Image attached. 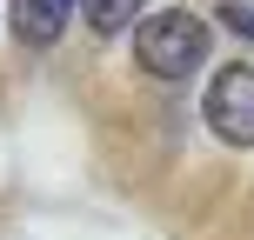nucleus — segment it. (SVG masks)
<instances>
[{
  "mask_svg": "<svg viewBox=\"0 0 254 240\" xmlns=\"http://www.w3.org/2000/svg\"><path fill=\"white\" fill-rule=\"evenodd\" d=\"M207 20L201 13H188V7H167V13H147V20L134 27V60H140V74H154V80H188L194 67L207 60Z\"/></svg>",
  "mask_w": 254,
  "mask_h": 240,
  "instance_id": "1",
  "label": "nucleus"
},
{
  "mask_svg": "<svg viewBox=\"0 0 254 240\" xmlns=\"http://www.w3.org/2000/svg\"><path fill=\"white\" fill-rule=\"evenodd\" d=\"M201 114L214 127V140L228 147H254V60H228L201 94Z\"/></svg>",
  "mask_w": 254,
  "mask_h": 240,
  "instance_id": "2",
  "label": "nucleus"
},
{
  "mask_svg": "<svg viewBox=\"0 0 254 240\" xmlns=\"http://www.w3.org/2000/svg\"><path fill=\"white\" fill-rule=\"evenodd\" d=\"M80 0H7V20H13V40H27V47H54V40L67 34V20H74Z\"/></svg>",
  "mask_w": 254,
  "mask_h": 240,
  "instance_id": "3",
  "label": "nucleus"
},
{
  "mask_svg": "<svg viewBox=\"0 0 254 240\" xmlns=\"http://www.w3.org/2000/svg\"><path fill=\"white\" fill-rule=\"evenodd\" d=\"M140 7H147V0H80V13H87L94 34H127V27H140Z\"/></svg>",
  "mask_w": 254,
  "mask_h": 240,
  "instance_id": "4",
  "label": "nucleus"
},
{
  "mask_svg": "<svg viewBox=\"0 0 254 240\" xmlns=\"http://www.w3.org/2000/svg\"><path fill=\"white\" fill-rule=\"evenodd\" d=\"M221 20H228L234 34H248V40H254V0H228V7H221Z\"/></svg>",
  "mask_w": 254,
  "mask_h": 240,
  "instance_id": "5",
  "label": "nucleus"
}]
</instances>
